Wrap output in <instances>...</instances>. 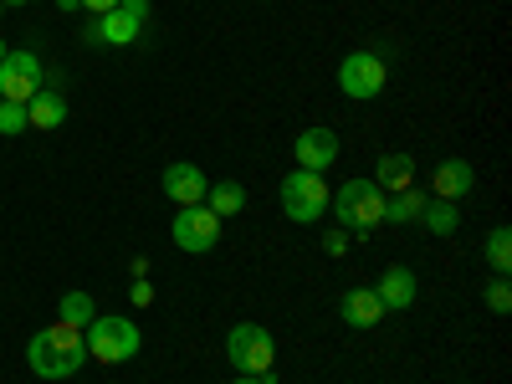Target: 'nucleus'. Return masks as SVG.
I'll return each mask as SVG.
<instances>
[{"mask_svg":"<svg viewBox=\"0 0 512 384\" xmlns=\"http://www.w3.org/2000/svg\"><path fill=\"white\" fill-rule=\"evenodd\" d=\"M26 364L36 379H72L82 364H88V344H82V328L72 323H47V328H36L31 333V344H26Z\"/></svg>","mask_w":512,"mask_h":384,"instance_id":"obj_1","label":"nucleus"},{"mask_svg":"<svg viewBox=\"0 0 512 384\" xmlns=\"http://www.w3.org/2000/svg\"><path fill=\"white\" fill-rule=\"evenodd\" d=\"M328 210L338 216V226L359 231V241H364L369 231L384 226V190H379L374 180H349V185H338V190L328 195Z\"/></svg>","mask_w":512,"mask_h":384,"instance_id":"obj_2","label":"nucleus"},{"mask_svg":"<svg viewBox=\"0 0 512 384\" xmlns=\"http://www.w3.org/2000/svg\"><path fill=\"white\" fill-rule=\"evenodd\" d=\"M226 359L236 374H256V379L277 384V338L262 323H236L226 333Z\"/></svg>","mask_w":512,"mask_h":384,"instance_id":"obj_3","label":"nucleus"},{"mask_svg":"<svg viewBox=\"0 0 512 384\" xmlns=\"http://www.w3.org/2000/svg\"><path fill=\"white\" fill-rule=\"evenodd\" d=\"M82 344H88V359H98V364H128L139 354V323L134 318H93L88 328H82Z\"/></svg>","mask_w":512,"mask_h":384,"instance_id":"obj_4","label":"nucleus"},{"mask_svg":"<svg viewBox=\"0 0 512 384\" xmlns=\"http://www.w3.org/2000/svg\"><path fill=\"white\" fill-rule=\"evenodd\" d=\"M328 185L323 175H313V169H292V175L282 180V210H287V221L297 226H313L323 210H328Z\"/></svg>","mask_w":512,"mask_h":384,"instance_id":"obj_5","label":"nucleus"},{"mask_svg":"<svg viewBox=\"0 0 512 384\" xmlns=\"http://www.w3.org/2000/svg\"><path fill=\"white\" fill-rule=\"evenodd\" d=\"M384 82H390V72H384V57L379 52H349L344 62H338V93L354 98V103L379 98Z\"/></svg>","mask_w":512,"mask_h":384,"instance_id":"obj_6","label":"nucleus"},{"mask_svg":"<svg viewBox=\"0 0 512 384\" xmlns=\"http://www.w3.org/2000/svg\"><path fill=\"white\" fill-rule=\"evenodd\" d=\"M149 11H154L149 0H118L113 11H103L93 21V41H103V47H134L149 26Z\"/></svg>","mask_w":512,"mask_h":384,"instance_id":"obj_7","label":"nucleus"},{"mask_svg":"<svg viewBox=\"0 0 512 384\" xmlns=\"http://www.w3.org/2000/svg\"><path fill=\"white\" fill-rule=\"evenodd\" d=\"M221 216L210 205H180L175 210V226H169V236H175V246L180 251H190V256H200V251H210L221 241Z\"/></svg>","mask_w":512,"mask_h":384,"instance_id":"obj_8","label":"nucleus"},{"mask_svg":"<svg viewBox=\"0 0 512 384\" xmlns=\"http://www.w3.org/2000/svg\"><path fill=\"white\" fill-rule=\"evenodd\" d=\"M41 77H47V67H41L31 52H6V62H0V98L31 103L41 93Z\"/></svg>","mask_w":512,"mask_h":384,"instance_id":"obj_9","label":"nucleus"},{"mask_svg":"<svg viewBox=\"0 0 512 384\" xmlns=\"http://www.w3.org/2000/svg\"><path fill=\"white\" fill-rule=\"evenodd\" d=\"M292 154H297V169H313V175H328L333 169V159H338V134L333 128H303L297 134V144H292Z\"/></svg>","mask_w":512,"mask_h":384,"instance_id":"obj_10","label":"nucleus"},{"mask_svg":"<svg viewBox=\"0 0 512 384\" xmlns=\"http://www.w3.org/2000/svg\"><path fill=\"white\" fill-rule=\"evenodd\" d=\"M164 195L175 200V205H205V190H210V180H205V169H195V164H185V159H175V164H164Z\"/></svg>","mask_w":512,"mask_h":384,"instance_id":"obj_11","label":"nucleus"},{"mask_svg":"<svg viewBox=\"0 0 512 384\" xmlns=\"http://www.w3.org/2000/svg\"><path fill=\"white\" fill-rule=\"evenodd\" d=\"M477 185V169L466 164V159H441L436 164V175H431V200H461V195H472Z\"/></svg>","mask_w":512,"mask_h":384,"instance_id":"obj_12","label":"nucleus"},{"mask_svg":"<svg viewBox=\"0 0 512 384\" xmlns=\"http://www.w3.org/2000/svg\"><path fill=\"white\" fill-rule=\"evenodd\" d=\"M338 313H344L349 328H379L384 323V303H379L374 287H349L344 303H338Z\"/></svg>","mask_w":512,"mask_h":384,"instance_id":"obj_13","label":"nucleus"},{"mask_svg":"<svg viewBox=\"0 0 512 384\" xmlns=\"http://www.w3.org/2000/svg\"><path fill=\"white\" fill-rule=\"evenodd\" d=\"M379 303H384V313H405L410 303H415V272L410 267H390L379 277Z\"/></svg>","mask_w":512,"mask_h":384,"instance_id":"obj_14","label":"nucleus"},{"mask_svg":"<svg viewBox=\"0 0 512 384\" xmlns=\"http://www.w3.org/2000/svg\"><path fill=\"white\" fill-rule=\"evenodd\" d=\"M374 185H379L384 195L410 190V185H415V159H410V154H379V164H374Z\"/></svg>","mask_w":512,"mask_h":384,"instance_id":"obj_15","label":"nucleus"},{"mask_svg":"<svg viewBox=\"0 0 512 384\" xmlns=\"http://www.w3.org/2000/svg\"><path fill=\"white\" fill-rule=\"evenodd\" d=\"M26 123H31V128H41V134L62 128V123H67V98H62L57 88H41V93L26 103Z\"/></svg>","mask_w":512,"mask_h":384,"instance_id":"obj_16","label":"nucleus"},{"mask_svg":"<svg viewBox=\"0 0 512 384\" xmlns=\"http://www.w3.org/2000/svg\"><path fill=\"white\" fill-rule=\"evenodd\" d=\"M425 200H431V195H420L415 185L400 190V195H384V221H390V226H410V221H420Z\"/></svg>","mask_w":512,"mask_h":384,"instance_id":"obj_17","label":"nucleus"},{"mask_svg":"<svg viewBox=\"0 0 512 384\" xmlns=\"http://www.w3.org/2000/svg\"><path fill=\"white\" fill-rule=\"evenodd\" d=\"M420 221H425V231H431V236H456V226H461V210H456L451 200H425Z\"/></svg>","mask_w":512,"mask_h":384,"instance_id":"obj_18","label":"nucleus"},{"mask_svg":"<svg viewBox=\"0 0 512 384\" xmlns=\"http://www.w3.org/2000/svg\"><path fill=\"white\" fill-rule=\"evenodd\" d=\"M205 205L216 210L221 221H226V216H241V210H246V190H241L236 180H226V185H210V190H205Z\"/></svg>","mask_w":512,"mask_h":384,"instance_id":"obj_19","label":"nucleus"},{"mask_svg":"<svg viewBox=\"0 0 512 384\" xmlns=\"http://www.w3.org/2000/svg\"><path fill=\"white\" fill-rule=\"evenodd\" d=\"M57 313H62V323H72V328H88V323L98 318V308H93L88 292H67L62 303H57Z\"/></svg>","mask_w":512,"mask_h":384,"instance_id":"obj_20","label":"nucleus"},{"mask_svg":"<svg viewBox=\"0 0 512 384\" xmlns=\"http://www.w3.org/2000/svg\"><path fill=\"white\" fill-rule=\"evenodd\" d=\"M487 262H492L497 277L512 272V231H507V226H497V231L487 236Z\"/></svg>","mask_w":512,"mask_h":384,"instance_id":"obj_21","label":"nucleus"},{"mask_svg":"<svg viewBox=\"0 0 512 384\" xmlns=\"http://www.w3.org/2000/svg\"><path fill=\"white\" fill-rule=\"evenodd\" d=\"M26 103H6V98H0V134H6V139H16V134H26Z\"/></svg>","mask_w":512,"mask_h":384,"instance_id":"obj_22","label":"nucleus"},{"mask_svg":"<svg viewBox=\"0 0 512 384\" xmlns=\"http://www.w3.org/2000/svg\"><path fill=\"white\" fill-rule=\"evenodd\" d=\"M487 308H492V313H507V308H512V287H507V277H497V282L487 287Z\"/></svg>","mask_w":512,"mask_h":384,"instance_id":"obj_23","label":"nucleus"},{"mask_svg":"<svg viewBox=\"0 0 512 384\" xmlns=\"http://www.w3.org/2000/svg\"><path fill=\"white\" fill-rule=\"evenodd\" d=\"M323 251H328V256H344V251H349V231H328V236H323Z\"/></svg>","mask_w":512,"mask_h":384,"instance_id":"obj_24","label":"nucleus"},{"mask_svg":"<svg viewBox=\"0 0 512 384\" xmlns=\"http://www.w3.org/2000/svg\"><path fill=\"white\" fill-rule=\"evenodd\" d=\"M128 297H134V308H149V303H154V287H149V277H139Z\"/></svg>","mask_w":512,"mask_h":384,"instance_id":"obj_25","label":"nucleus"},{"mask_svg":"<svg viewBox=\"0 0 512 384\" xmlns=\"http://www.w3.org/2000/svg\"><path fill=\"white\" fill-rule=\"evenodd\" d=\"M118 0H82V11H93V16H103V11H113Z\"/></svg>","mask_w":512,"mask_h":384,"instance_id":"obj_26","label":"nucleus"},{"mask_svg":"<svg viewBox=\"0 0 512 384\" xmlns=\"http://www.w3.org/2000/svg\"><path fill=\"white\" fill-rule=\"evenodd\" d=\"M231 384H267V379H256V374H236Z\"/></svg>","mask_w":512,"mask_h":384,"instance_id":"obj_27","label":"nucleus"},{"mask_svg":"<svg viewBox=\"0 0 512 384\" xmlns=\"http://www.w3.org/2000/svg\"><path fill=\"white\" fill-rule=\"evenodd\" d=\"M57 11H82V0H57Z\"/></svg>","mask_w":512,"mask_h":384,"instance_id":"obj_28","label":"nucleus"},{"mask_svg":"<svg viewBox=\"0 0 512 384\" xmlns=\"http://www.w3.org/2000/svg\"><path fill=\"white\" fill-rule=\"evenodd\" d=\"M0 6H31V0H0Z\"/></svg>","mask_w":512,"mask_h":384,"instance_id":"obj_29","label":"nucleus"},{"mask_svg":"<svg viewBox=\"0 0 512 384\" xmlns=\"http://www.w3.org/2000/svg\"><path fill=\"white\" fill-rule=\"evenodd\" d=\"M6 52H11V47H6V41H0V62H6Z\"/></svg>","mask_w":512,"mask_h":384,"instance_id":"obj_30","label":"nucleus"},{"mask_svg":"<svg viewBox=\"0 0 512 384\" xmlns=\"http://www.w3.org/2000/svg\"><path fill=\"white\" fill-rule=\"evenodd\" d=\"M0 11H6V6H0Z\"/></svg>","mask_w":512,"mask_h":384,"instance_id":"obj_31","label":"nucleus"}]
</instances>
